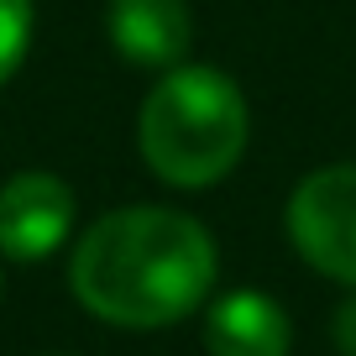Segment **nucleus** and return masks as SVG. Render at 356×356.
<instances>
[{
  "instance_id": "obj_2",
  "label": "nucleus",
  "mask_w": 356,
  "mask_h": 356,
  "mask_svg": "<svg viewBox=\"0 0 356 356\" xmlns=\"http://www.w3.org/2000/svg\"><path fill=\"white\" fill-rule=\"evenodd\" d=\"M142 157L163 184L204 189L236 168L246 147V100L225 74L200 63L168 68L136 121Z\"/></svg>"
},
{
  "instance_id": "obj_6",
  "label": "nucleus",
  "mask_w": 356,
  "mask_h": 356,
  "mask_svg": "<svg viewBox=\"0 0 356 356\" xmlns=\"http://www.w3.org/2000/svg\"><path fill=\"white\" fill-rule=\"evenodd\" d=\"M289 341H293L289 314L267 293L236 289L210 304V320H204L210 356H289Z\"/></svg>"
},
{
  "instance_id": "obj_3",
  "label": "nucleus",
  "mask_w": 356,
  "mask_h": 356,
  "mask_svg": "<svg viewBox=\"0 0 356 356\" xmlns=\"http://www.w3.org/2000/svg\"><path fill=\"white\" fill-rule=\"evenodd\" d=\"M289 236L309 267L356 289V168H320L289 200Z\"/></svg>"
},
{
  "instance_id": "obj_1",
  "label": "nucleus",
  "mask_w": 356,
  "mask_h": 356,
  "mask_svg": "<svg viewBox=\"0 0 356 356\" xmlns=\"http://www.w3.org/2000/svg\"><path fill=\"white\" fill-rule=\"evenodd\" d=\"M68 278L89 314L126 330H157L200 309L210 293L215 241L189 215L136 204L89 225Z\"/></svg>"
},
{
  "instance_id": "obj_4",
  "label": "nucleus",
  "mask_w": 356,
  "mask_h": 356,
  "mask_svg": "<svg viewBox=\"0 0 356 356\" xmlns=\"http://www.w3.org/2000/svg\"><path fill=\"white\" fill-rule=\"evenodd\" d=\"M74 225V194L53 173H16L0 189V252L16 262H42Z\"/></svg>"
},
{
  "instance_id": "obj_8",
  "label": "nucleus",
  "mask_w": 356,
  "mask_h": 356,
  "mask_svg": "<svg viewBox=\"0 0 356 356\" xmlns=\"http://www.w3.org/2000/svg\"><path fill=\"white\" fill-rule=\"evenodd\" d=\"M335 346H341L346 356H356V299H346L341 309H335Z\"/></svg>"
},
{
  "instance_id": "obj_7",
  "label": "nucleus",
  "mask_w": 356,
  "mask_h": 356,
  "mask_svg": "<svg viewBox=\"0 0 356 356\" xmlns=\"http://www.w3.org/2000/svg\"><path fill=\"white\" fill-rule=\"evenodd\" d=\"M32 42V0H0V84L22 68Z\"/></svg>"
},
{
  "instance_id": "obj_5",
  "label": "nucleus",
  "mask_w": 356,
  "mask_h": 356,
  "mask_svg": "<svg viewBox=\"0 0 356 356\" xmlns=\"http://www.w3.org/2000/svg\"><path fill=\"white\" fill-rule=\"evenodd\" d=\"M111 42L136 68H178L189 53L184 0H111Z\"/></svg>"
}]
</instances>
